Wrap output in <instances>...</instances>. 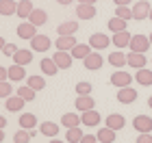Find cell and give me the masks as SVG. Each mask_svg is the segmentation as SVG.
<instances>
[{
	"label": "cell",
	"instance_id": "6da1fadb",
	"mask_svg": "<svg viewBox=\"0 0 152 143\" xmlns=\"http://www.w3.org/2000/svg\"><path fill=\"white\" fill-rule=\"evenodd\" d=\"M150 46H152L150 44V37L137 33V35H133V39H130L128 50H133V52H146V50H150Z\"/></svg>",
	"mask_w": 152,
	"mask_h": 143
},
{
	"label": "cell",
	"instance_id": "7a4b0ae2",
	"mask_svg": "<svg viewBox=\"0 0 152 143\" xmlns=\"http://www.w3.org/2000/svg\"><path fill=\"white\" fill-rule=\"evenodd\" d=\"M133 78H135V76H130L128 72L117 70V72H113V74H111V85H113V87H117V89H122V87H130Z\"/></svg>",
	"mask_w": 152,
	"mask_h": 143
},
{
	"label": "cell",
	"instance_id": "3957f363",
	"mask_svg": "<svg viewBox=\"0 0 152 143\" xmlns=\"http://www.w3.org/2000/svg\"><path fill=\"white\" fill-rule=\"evenodd\" d=\"M50 37L48 35H41V33H37L35 37L31 39V50H35V52H46V50H50Z\"/></svg>",
	"mask_w": 152,
	"mask_h": 143
},
{
	"label": "cell",
	"instance_id": "277c9868",
	"mask_svg": "<svg viewBox=\"0 0 152 143\" xmlns=\"http://www.w3.org/2000/svg\"><path fill=\"white\" fill-rule=\"evenodd\" d=\"M52 59H54V63H57L61 70H70L72 63H74L72 52H67V50H57V52L52 54Z\"/></svg>",
	"mask_w": 152,
	"mask_h": 143
},
{
	"label": "cell",
	"instance_id": "5b68a950",
	"mask_svg": "<svg viewBox=\"0 0 152 143\" xmlns=\"http://www.w3.org/2000/svg\"><path fill=\"white\" fill-rule=\"evenodd\" d=\"M150 9H152V7H150L148 0H137V2L133 4V17L141 22V20L150 17Z\"/></svg>",
	"mask_w": 152,
	"mask_h": 143
},
{
	"label": "cell",
	"instance_id": "8992f818",
	"mask_svg": "<svg viewBox=\"0 0 152 143\" xmlns=\"http://www.w3.org/2000/svg\"><path fill=\"white\" fill-rule=\"evenodd\" d=\"M111 44H113V41L104 35V33H94V35L89 37V46H91L94 50H107Z\"/></svg>",
	"mask_w": 152,
	"mask_h": 143
},
{
	"label": "cell",
	"instance_id": "52a82bcc",
	"mask_svg": "<svg viewBox=\"0 0 152 143\" xmlns=\"http://www.w3.org/2000/svg\"><path fill=\"white\" fill-rule=\"evenodd\" d=\"M102 63H104V59H102V54H100V52H91L89 57L83 59V67H85V70H91V72L100 70Z\"/></svg>",
	"mask_w": 152,
	"mask_h": 143
},
{
	"label": "cell",
	"instance_id": "ba28073f",
	"mask_svg": "<svg viewBox=\"0 0 152 143\" xmlns=\"http://www.w3.org/2000/svg\"><path fill=\"white\" fill-rule=\"evenodd\" d=\"M137 100V89L133 87H122V89H117V102L120 104H133Z\"/></svg>",
	"mask_w": 152,
	"mask_h": 143
},
{
	"label": "cell",
	"instance_id": "9c48e42d",
	"mask_svg": "<svg viewBox=\"0 0 152 143\" xmlns=\"http://www.w3.org/2000/svg\"><path fill=\"white\" fill-rule=\"evenodd\" d=\"M133 128L137 132H152V117H148V115H137L133 119Z\"/></svg>",
	"mask_w": 152,
	"mask_h": 143
},
{
	"label": "cell",
	"instance_id": "30bf717a",
	"mask_svg": "<svg viewBox=\"0 0 152 143\" xmlns=\"http://www.w3.org/2000/svg\"><path fill=\"white\" fill-rule=\"evenodd\" d=\"M130 39H133V35H130L128 30H120V33H113V46L117 48V50H124V48L130 46Z\"/></svg>",
	"mask_w": 152,
	"mask_h": 143
},
{
	"label": "cell",
	"instance_id": "8fae6325",
	"mask_svg": "<svg viewBox=\"0 0 152 143\" xmlns=\"http://www.w3.org/2000/svg\"><path fill=\"white\" fill-rule=\"evenodd\" d=\"M126 57H128V65L135 67V70H141V67H146V63H148L146 52H133V50H130Z\"/></svg>",
	"mask_w": 152,
	"mask_h": 143
},
{
	"label": "cell",
	"instance_id": "7c38bea8",
	"mask_svg": "<svg viewBox=\"0 0 152 143\" xmlns=\"http://www.w3.org/2000/svg\"><path fill=\"white\" fill-rule=\"evenodd\" d=\"M35 35H37V26H35V24L24 22V24L18 26V37H20V39H26V41H31Z\"/></svg>",
	"mask_w": 152,
	"mask_h": 143
},
{
	"label": "cell",
	"instance_id": "4fadbf2b",
	"mask_svg": "<svg viewBox=\"0 0 152 143\" xmlns=\"http://www.w3.org/2000/svg\"><path fill=\"white\" fill-rule=\"evenodd\" d=\"M76 44H78V41H76V35H59L57 41H54L57 50H67V52H70Z\"/></svg>",
	"mask_w": 152,
	"mask_h": 143
},
{
	"label": "cell",
	"instance_id": "5bb4252c",
	"mask_svg": "<svg viewBox=\"0 0 152 143\" xmlns=\"http://www.w3.org/2000/svg\"><path fill=\"white\" fill-rule=\"evenodd\" d=\"M24 104H26V100L22 98V95H9L7 102H4L7 111H11V113H20L24 108Z\"/></svg>",
	"mask_w": 152,
	"mask_h": 143
},
{
	"label": "cell",
	"instance_id": "9a60e30c",
	"mask_svg": "<svg viewBox=\"0 0 152 143\" xmlns=\"http://www.w3.org/2000/svg\"><path fill=\"white\" fill-rule=\"evenodd\" d=\"M76 15H78V20H94L96 17V4H83V2H78V4H76Z\"/></svg>",
	"mask_w": 152,
	"mask_h": 143
},
{
	"label": "cell",
	"instance_id": "2e32d148",
	"mask_svg": "<svg viewBox=\"0 0 152 143\" xmlns=\"http://www.w3.org/2000/svg\"><path fill=\"white\" fill-rule=\"evenodd\" d=\"M74 104H76V108H78L80 113H85V111H91V108H96V100L91 98V93H89V95H78Z\"/></svg>",
	"mask_w": 152,
	"mask_h": 143
},
{
	"label": "cell",
	"instance_id": "e0dca14e",
	"mask_svg": "<svg viewBox=\"0 0 152 143\" xmlns=\"http://www.w3.org/2000/svg\"><path fill=\"white\" fill-rule=\"evenodd\" d=\"M80 119H83V126H87V128H91V126H98L100 124V113L96 111V108H91V111H85L80 115Z\"/></svg>",
	"mask_w": 152,
	"mask_h": 143
},
{
	"label": "cell",
	"instance_id": "ac0fdd59",
	"mask_svg": "<svg viewBox=\"0 0 152 143\" xmlns=\"http://www.w3.org/2000/svg\"><path fill=\"white\" fill-rule=\"evenodd\" d=\"M13 63H18V65H28L31 63V61H33V50H31V48H28V50H24V48H20V50L15 52V54H13Z\"/></svg>",
	"mask_w": 152,
	"mask_h": 143
},
{
	"label": "cell",
	"instance_id": "d6986e66",
	"mask_svg": "<svg viewBox=\"0 0 152 143\" xmlns=\"http://www.w3.org/2000/svg\"><path fill=\"white\" fill-rule=\"evenodd\" d=\"M104 126L113 128V130H122V128L126 126V119H124V115H120V113H111L104 119Z\"/></svg>",
	"mask_w": 152,
	"mask_h": 143
},
{
	"label": "cell",
	"instance_id": "ffe728a7",
	"mask_svg": "<svg viewBox=\"0 0 152 143\" xmlns=\"http://www.w3.org/2000/svg\"><path fill=\"white\" fill-rule=\"evenodd\" d=\"M39 67H41V72H44L46 76H57V72L61 70V67L54 63V59H41L39 61Z\"/></svg>",
	"mask_w": 152,
	"mask_h": 143
},
{
	"label": "cell",
	"instance_id": "44dd1931",
	"mask_svg": "<svg viewBox=\"0 0 152 143\" xmlns=\"http://www.w3.org/2000/svg\"><path fill=\"white\" fill-rule=\"evenodd\" d=\"M135 80H137V85H141V87H150V85H152V70H148V67L137 70Z\"/></svg>",
	"mask_w": 152,
	"mask_h": 143
},
{
	"label": "cell",
	"instance_id": "7402d4cb",
	"mask_svg": "<svg viewBox=\"0 0 152 143\" xmlns=\"http://www.w3.org/2000/svg\"><path fill=\"white\" fill-rule=\"evenodd\" d=\"M76 30H78V22L76 20H67V22H61L57 26L59 35H76Z\"/></svg>",
	"mask_w": 152,
	"mask_h": 143
},
{
	"label": "cell",
	"instance_id": "603a6c76",
	"mask_svg": "<svg viewBox=\"0 0 152 143\" xmlns=\"http://www.w3.org/2000/svg\"><path fill=\"white\" fill-rule=\"evenodd\" d=\"M28 22L35 24L37 28H39V26H44V24L48 22V13H46L44 9H33V13L28 15Z\"/></svg>",
	"mask_w": 152,
	"mask_h": 143
},
{
	"label": "cell",
	"instance_id": "cb8c5ba5",
	"mask_svg": "<svg viewBox=\"0 0 152 143\" xmlns=\"http://www.w3.org/2000/svg\"><path fill=\"white\" fill-rule=\"evenodd\" d=\"M91 50H94V48L89 46V44H76L70 52H72V57H74V59H80V61H83L85 57H89V54H91Z\"/></svg>",
	"mask_w": 152,
	"mask_h": 143
},
{
	"label": "cell",
	"instance_id": "d4e9b609",
	"mask_svg": "<svg viewBox=\"0 0 152 143\" xmlns=\"http://www.w3.org/2000/svg\"><path fill=\"white\" fill-rule=\"evenodd\" d=\"M24 78H26L24 65L13 63V67H9V80H11V83H20V80H24Z\"/></svg>",
	"mask_w": 152,
	"mask_h": 143
},
{
	"label": "cell",
	"instance_id": "484cf974",
	"mask_svg": "<svg viewBox=\"0 0 152 143\" xmlns=\"http://www.w3.org/2000/svg\"><path fill=\"white\" fill-rule=\"evenodd\" d=\"M18 121H20V128H26V130H35L37 126V117L33 113H22Z\"/></svg>",
	"mask_w": 152,
	"mask_h": 143
},
{
	"label": "cell",
	"instance_id": "4316f807",
	"mask_svg": "<svg viewBox=\"0 0 152 143\" xmlns=\"http://www.w3.org/2000/svg\"><path fill=\"white\" fill-rule=\"evenodd\" d=\"M39 132L44 134V137H50V139H54L59 134V126L54 124V121H44V124L39 126Z\"/></svg>",
	"mask_w": 152,
	"mask_h": 143
},
{
	"label": "cell",
	"instance_id": "83f0119b",
	"mask_svg": "<svg viewBox=\"0 0 152 143\" xmlns=\"http://www.w3.org/2000/svg\"><path fill=\"white\" fill-rule=\"evenodd\" d=\"M33 2L31 0H20L18 2V17H22V20H28V15L33 13Z\"/></svg>",
	"mask_w": 152,
	"mask_h": 143
},
{
	"label": "cell",
	"instance_id": "f1b7e54d",
	"mask_svg": "<svg viewBox=\"0 0 152 143\" xmlns=\"http://www.w3.org/2000/svg\"><path fill=\"white\" fill-rule=\"evenodd\" d=\"M115 132L117 130H113V128H109V126H104V128H100L98 130V134H96V137H98V141H102V143H113L117 137H115Z\"/></svg>",
	"mask_w": 152,
	"mask_h": 143
},
{
	"label": "cell",
	"instance_id": "f546056e",
	"mask_svg": "<svg viewBox=\"0 0 152 143\" xmlns=\"http://www.w3.org/2000/svg\"><path fill=\"white\" fill-rule=\"evenodd\" d=\"M18 2L15 0H0V15H15Z\"/></svg>",
	"mask_w": 152,
	"mask_h": 143
},
{
	"label": "cell",
	"instance_id": "4dcf8cb0",
	"mask_svg": "<svg viewBox=\"0 0 152 143\" xmlns=\"http://www.w3.org/2000/svg\"><path fill=\"white\" fill-rule=\"evenodd\" d=\"M109 63H111L113 67H124V65H128V57L124 52H111L109 54Z\"/></svg>",
	"mask_w": 152,
	"mask_h": 143
},
{
	"label": "cell",
	"instance_id": "1f68e13d",
	"mask_svg": "<svg viewBox=\"0 0 152 143\" xmlns=\"http://www.w3.org/2000/svg\"><path fill=\"white\" fill-rule=\"evenodd\" d=\"M61 124L65 128H74V126H83V119L76 113H65L63 117H61Z\"/></svg>",
	"mask_w": 152,
	"mask_h": 143
},
{
	"label": "cell",
	"instance_id": "d6a6232c",
	"mask_svg": "<svg viewBox=\"0 0 152 143\" xmlns=\"http://www.w3.org/2000/svg\"><path fill=\"white\" fill-rule=\"evenodd\" d=\"M126 20H122V17H117V15H113L111 20H109V30H111V33H120V30H126Z\"/></svg>",
	"mask_w": 152,
	"mask_h": 143
},
{
	"label": "cell",
	"instance_id": "836d02e7",
	"mask_svg": "<svg viewBox=\"0 0 152 143\" xmlns=\"http://www.w3.org/2000/svg\"><path fill=\"white\" fill-rule=\"evenodd\" d=\"M31 137H35V130H26V128H20V130L13 134V143H28Z\"/></svg>",
	"mask_w": 152,
	"mask_h": 143
},
{
	"label": "cell",
	"instance_id": "e575fe53",
	"mask_svg": "<svg viewBox=\"0 0 152 143\" xmlns=\"http://www.w3.org/2000/svg\"><path fill=\"white\" fill-rule=\"evenodd\" d=\"M80 139H83V130H80V126L67 128V132H65V141H67V143H80Z\"/></svg>",
	"mask_w": 152,
	"mask_h": 143
},
{
	"label": "cell",
	"instance_id": "d590c367",
	"mask_svg": "<svg viewBox=\"0 0 152 143\" xmlns=\"http://www.w3.org/2000/svg\"><path fill=\"white\" fill-rule=\"evenodd\" d=\"M35 89L33 87H28V85H22V87H18V95H22V98L26 100V102H33L35 100Z\"/></svg>",
	"mask_w": 152,
	"mask_h": 143
},
{
	"label": "cell",
	"instance_id": "8d00e7d4",
	"mask_svg": "<svg viewBox=\"0 0 152 143\" xmlns=\"http://www.w3.org/2000/svg\"><path fill=\"white\" fill-rule=\"evenodd\" d=\"M26 85L33 87L35 91H41V89L46 87V80L41 78V76H28V78H26Z\"/></svg>",
	"mask_w": 152,
	"mask_h": 143
},
{
	"label": "cell",
	"instance_id": "74e56055",
	"mask_svg": "<svg viewBox=\"0 0 152 143\" xmlns=\"http://www.w3.org/2000/svg\"><path fill=\"white\" fill-rule=\"evenodd\" d=\"M115 15L117 17H122V20H135L133 17V9H128V7H115Z\"/></svg>",
	"mask_w": 152,
	"mask_h": 143
},
{
	"label": "cell",
	"instance_id": "f35d334b",
	"mask_svg": "<svg viewBox=\"0 0 152 143\" xmlns=\"http://www.w3.org/2000/svg\"><path fill=\"white\" fill-rule=\"evenodd\" d=\"M9 95H13V85H11V80H2L0 83V98H9Z\"/></svg>",
	"mask_w": 152,
	"mask_h": 143
},
{
	"label": "cell",
	"instance_id": "ab89813d",
	"mask_svg": "<svg viewBox=\"0 0 152 143\" xmlns=\"http://www.w3.org/2000/svg\"><path fill=\"white\" fill-rule=\"evenodd\" d=\"M91 83H78V85H76V93H78V95H89V93H91Z\"/></svg>",
	"mask_w": 152,
	"mask_h": 143
},
{
	"label": "cell",
	"instance_id": "60d3db41",
	"mask_svg": "<svg viewBox=\"0 0 152 143\" xmlns=\"http://www.w3.org/2000/svg\"><path fill=\"white\" fill-rule=\"evenodd\" d=\"M18 50H20V48H18L15 44H9V41H7V46L2 48V54H4V57H13Z\"/></svg>",
	"mask_w": 152,
	"mask_h": 143
},
{
	"label": "cell",
	"instance_id": "b9f144b4",
	"mask_svg": "<svg viewBox=\"0 0 152 143\" xmlns=\"http://www.w3.org/2000/svg\"><path fill=\"white\" fill-rule=\"evenodd\" d=\"M137 143H152V132H139Z\"/></svg>",
	"mask_w": 152,
	"mask_h": 143
},
{
	"label": "cell",
	"instance_id": "7bdbcfd3",
	"mask_svg": "<svg viewBox=\"0 0 152 143\" xmlns=\"http://www.w3.org/2000/svg\"><path fill=\"white\" fill-rule=\"evenodd\" d=\"M80 143H98V137H96V134H83Z\"/></svg>",
	"mask_w": 152,
	"mask_h": 143
},
{
	"label": "cell",
	"instance_id": "ee69618b",
	"mask_svg": "<svg viewBox=\"0 0 152 143\" xmlns=\"http://www.w3.org/2000/svg\"><path fill=\"white\" fill-rule=\"evenodd\" d=\"M2 80H9V70L0 65V83H2Z\"/></svg>",
	"mask_w": 152,
	"mask_h": 143
},
{
	"label": "cell",
	"instance_id": "f6af8a7d",
	"mask_svg": "<svg viewBox=\"0 0 152 143\" xmlns=\"http://www.w3.org/2000/svg\"><path fill=\"white\" fill-rule=\"evenodd\" d=\"M113 2H115V7H128L133 0H113Z\"/></svg>",
	"mask_w": 152,
	"mask_h": 143
},
{
	"label": "cell",
	"instance_id": "bcb514c9",
	"mask_svg": "<svg viewBox=\"0 0 152 143\" xmlns=\"http://www.w3.org/2000/svg\"><path fill=\"white\" fill-rule=\"evenodd\" d=\"M57 2H59V4H63V7H67V4H72L74 0H57Z\"/></svg>",
	"mask_w": 152,
	"mask_h": 143
},
{
	"label": "cell",
	"instance_id": "7dc6e473",
	"mask_svg": "<svg viewBox=\"0 0 152 143\" xmlns=\"http://www.w3.org/2000/svg\"><path fill=\"white\" fill-rule=\"evenodd\" d=\"M7 126V117H4V115H0V128H4Z\"/></svg>",
	"mask_w": 152,
	"mask_h": 143
},
{
	"label": "cell",
	"instance_id": "c3c4849f",
	"mask_svg": "<svg viewBox=\"0 0 152 143\" xmlns=\"http://www.w3.org/2000/svg\"><path fill=\"white\" fill-rule=\"evenodd\" d=\"M78 2H83V4H96L98 0H78Z\"/></svg>",
	"mask_w": 152,
	"mask_h": 143
},
{
	"label": "cell",
	"instance_id": "681fc988",
	"mask_svg": "<svg viewBox=\"0 0 152 143\" xmlns=\"http://www.w3.org/2000/svg\"><path fill=\"white\" fill-rule=\"evenodd\" d=\"M4 141V128H0V143Z\"/></svg>",
	"mask_w": 152,
	"mask_h": 143
},
{
	"label": "cell",
	"instance_id": "f907efd6",
	"mask_svg": "<svg viewBox=\"0 0 152 143\" xmlns=\"http://www.w3.org/2000/svg\"><path fill=\"white\" fill-rule=\"evenodd\" d=\"M4 46H7V41H4L2 37H0V52H2V48H4Z\"/></svg>",
	"mask_w": 152,
	"mask_h": 143
},
{
	"label": "cell",
	"instance_id": "816d5d0a",
	"mask_svg": "<svg viewBox=\"0 0 152 143\" xmlns=\"http://www.w3.org/2000/svg\"><path fill=\"white\" fill-rule=\"evenodd\" d=\"M50 143H67V141H61V139H50Z\"/></svg>",
	"mask_w": 152,
	"mask_h": 143
},
{
	"label": "cell",
	"instance_id": "f5cc1de1",
	"mask_svg": "<svg viewBox=\"0 0 152 143\" xmlns=\"http://www.w3.org/2000/svg\"><path fill=\"white\" fill-rule=\"evenodd\" d=\"M148 106L152 108V95H150V98H148Z\"/></svg>",
	"mask_w": 152,
	"mask_h": 143
},
{
	"label": "cell",
	"instance_id": "db71d44e",
	"mask_svg": "<svg viewBox=\"0 0 152 143\" xmlns=\"http://www.w3.org/2000/svg\"><path fill=\"white\" fill-rule=\"evenodd\" d=\"M148 37H150V44H152V33H150V35H148Z\"/></svg>",
	"mask_w": 152,
	"mask_h": 143
},
{
	"label": "cell",
	"instance_id": "11a10c76",
	"mask_svg": "<svg viewBox=\"0 0 152 143\" xmlns=\"http://www.w3.org/2000/svg\"><path fill=\"white\" fill-rule=\"evenodd\" d=\"M148 20H152V9H150V17H148Z\"/></svg>",
	"mask_w": 152,
	"mask_h": 143
},
{
	"label": "cell",
	"instance_id": "9f6ffc18",
	"mask_svg": "<svg viewBox=\"0 0 152 143\" xmlns=\"http://www.w3.org/2000/svg\"><path fill=\"white\" fill-rule=\"evenodd\" d=\"M98 143H102V141H98Z\"/></svg>",
	"mask_w": 152,
	"mask_h": 143
}]
</instances>
